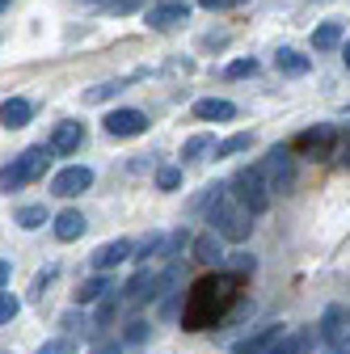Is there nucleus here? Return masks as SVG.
<instances>
[{
    "mask_svg": "<svg viewBox=\"0 0 350 354\" xmlns=\"http://www.w3.org/2000/svg\"><path fill=\"white\" fill-rule=\"evenodd\" d=\"M261 173H266V186H270V194H283V190H291V182H295V169H291V148H270V156L261 160Z\"/></svg>",
    "mask_w": 350,
    "mask_h": 354,
    "instance_id": "39448f33",
    "label": "nucleus"
},
{
    "mask_svg": "<svg viewBox=\"0 0 350 354\" xmlns=\"http://www.w3.org/2000/svg\"><path fill=\"white\" fill-rule=\"evenodd\" d=\"M5 5H9V0H0V9H5Z\"/></svg>",
    "mask_w": 350,
    "mask_h": 354,
    "instance_id": "c03bdc74",
    "label": "nucleus"
},
{
    "mask_svg": "<svg viewBox=\"0 0 350 354\" xmlns=\"http://www.w3.org/2000/svg\"><path fill=\"white\" fill-rule=\"evenodd\" d=\"M346 329H350V308H346V304H329L325 313H321V321H317V342L329 350Z\"/></svg>",
    "mask_w": 350,
    "mask_h": 354,
    "instance_id": "6e6552de",
    "label": "nucleus"
},
{
    "mask_svg": "<svg viewBox=\"0 0 350 354\" xmlns=\"http://www.w3.org/2000/svg\"><path fill=\"white\" fill-rule=\"evenodd\" d=\"M30 114H34V106H30L26 97H9V102H0V127H9V131L26 127V122H30Z\"/></svg>",
    "mask_w": 350,
    "mask_h": 354,
    "instance_id": "4468645a",
    "label": "nucleus"
},
{
    "mask_svg": "<svg viewBox=\"0 0 350 354\" xmlns=\"http://www.w3.org/2000/svg\"><path fill=\"white\" fill-rule=\"evenodd\" d=\"M313 350V333L308 329H295V333H283L266 354H308Z\"/></svg>",
    "mask_w": 350,
    "mask_h": 354,
    "instance_id": "f3484780",
    "label": "nucleus"
},
{
    "mask_svg": "<svg viewBox=\"0 0 350 354\" xmlns=\"http://www.w3.org/2000/svg\"><path fill=\"white\" fill-rule=\"evenodd\" d=\"M38 354H76V346H72L68 337H55V342H47V346H38Z\"/></svg>",
    "mask_w": 350,
    "mask_h": 354,
    "instance_id": "c756f323",
    "label": "nucleus"
},
{
    "mask_svg": "<svg viewBox=\"0 0 350 354\" xmlns=\"http://www.w3.org/2000/svg\"><path fill=\"white\" fill-rule=\"evenodd\" d=\"M55 274H59V266H47V270H42V274H38V279H34V299H38V295H42V287H47V283H51V279H55Z\"/></svg>",
    "mask_w": 350,
    "mask_h": 354,
    "instance_id": "f704fd0d",
    "label": "nucleus"
},
{
    "mask_svg": "<svg viewBox=\"0 0 350 354\" xmlns=\"http://www.w3.org/2000/svg\"><path fill=\"white\" fill-rule=\"evenodd\" d=\"M283 333H287V329H283L279 321H275V325H261L257 333H249L245 342H237V346H232V354H266V350H270Z\"/></svg>",
    "mask_w": 350,
    "mask_h": 354,
    "instance_id": "9b49d317",
    "label": "nucleus"
},
{
    "mask_svg": "<svg viewBox=\"0 0 350 354\" xmlns=\"http://www.w3.org/2000/svg\"><path fill=\"white\" fill-rule=\"evenodd\" d=\"M207 224H211V232L220 241H232V245H241L249 236V228H253L249 224V207L228 186H215V198L207 207Z\"/></svg>",
    "mask_w": 350,
    "mask_h": 354,
    "instance_id": "f03ea898",
    "label": "nucleus"
},
{
    "mask_svg": "<svg viewBox=\"0 0 350 354\" xmlns=\"http://www.w3.org/2000/svg\"><path fill=\"white\" fill-rule=\"evenodd\" d=\"M80 232H84V215H80V211H72V207H68V211H59V215H55V241H64V245H68V241H76Z\"/></svg>",
    "mask_w": 350,
    "mask_h": 354,
    "instance_id": "6ab92c4d",
    "label": "nucleus"
},
{
    "mask_svg": "<svg viewBox=\"0 0 350 354\" xmlns=\"http://www.w3.org/2000/svg\"><path fill=\"white\" fill-rule=\"evenodd\" d=\"M342 42V21H321L317 30H313V47L317 51H333Z\"/></svg>",
    "mask_w": 350,
    "mask_h": 354,
    "instance_id": "412c9836",
    "label": "nucleus"
},
{
    "mask_svg": "<svg viewBox=\"0 0 350 354\" xmlns=\"http://www.w3.org/2000/svg\"><path fill=\"white\" fill-rule=\"evenodd\" d=\"M80 5H106V0H80Z\"/></svg>",
    "mask_w": 350,
    "mask_h": 354,
    "instance_id": "37998d69",
    "label": "nucleus"
},
{
    "mask_svg": "<svg viewBox=\"0 0 350 354\" xmlns=\"http://www.w3.org/2000/svg\"><path fill=\"white\" fill-rule=\"evenodd\" d=\"M203 9H232V5H245V0H199Z\"/></svg>",
    "mask_w": 350,
    "mask_h": 354,
    "instance_id": "e433bc0d",
    "label": "nucleus"
},
{
    "mask_svg": "<svg viewBox=\"0 0 350 354\" xmlns=\"http://www.w3.org/2000/svg\"><path fill=\"white\" fill-rule=\"evenodd\" d=\"M89 354H122V346H118L114 337H98V342L89 346Z\"/></svg>",
    "mask_w": 350,
    "mask_h": 354,
    "instance_id": "2f4dec72",
    "label": "nucleus"
},
{
    "mask_svg": "<svg viewBox=\"0 0 350 354\" xmlns=\"http://www.w3.org/2000/svg\"><path fill=\"white\" fill-rule=\"evenodd\" d=\"M237 270H249L253 274V257L249 253H237Z\"/></svg>",
    "mask_w": 350,
    "mask_h": 354,
    "instance_id": "58836bf2",
    "label": "nucleus"
},
{
    "mask_svg": "<svg viewBox=\"0 0 350 354\" xmlns=\"http://www.w3.org/2000/svg\"><path fill=\"white\" fill-rule=\"evenodd\" d=\"M127 257H131V241H127V236H118V241L98 245L89 261H93V270H102V274H106V270H114V266H118V261H127Z\"/></svg>",
    "mask_w": 350,
    "mask_h": 354,
    "instance_id": "f8f14e48",
    "label": "nucleus"
},
{
    "mask_svg": "<svg viewBox=\"0 0 350 354\" xmlns=\"http://www.w3.org/2000/svg\"><path fill=\"white\" fill-rule=\"evenodd\" d=\"M89 186H93V169L89 165H68V169H59L51 177V194H59V198H76Z\"/></svg>",
    "mask_w": 350,
    "mask_h": 354,
    "instance_id": "423d86ee",
    "label": "nucleus"
},
{
    "mask_svg": "<svg viewBox=\"0 0 350 354\" xmlns=\"http://www.w3.org/2000/svg\"><path fill=\"white\" fill-rule=\"evenodd\" d=\"M106 291H110V279H106V274L98 270L93 279H84V283L76 287V304H98V299H102Z\"/></svg>",
    "mask_w": 350,
    "mask_h": 354,
    "instance_id": "aec40b11",
    "label": "nucleus"
},
{
    "mask_svg": "<svg viewBox=\"0 0 350 354\" xmlns=\"http://www.w3.org/2000/svg\"><path fill=\"white\" fill-rule=\"evenodd\" d=\"M249 144H253V136H228L224 144H215V156H237V152H249Z\"/></svg>",
    "mask_w": 350,
    "mask_h": 354,
    "instance_id": "393cba45",
    "label": "nucleus"
},
{
    "mask_svg": "<svg viewBox=\"0 0 350 354\" xmlns=\"http://www.w3.org/2000/svg\"><path fill=\"white\" fill-rule=\"evenodd\" d=\"M9 274H13V266H9V261H0V291H5V283H9Z\"/></svg>",
    "mask_w": 350,
    "mask_h": 354,
    "instance_id": "ea45409f",
    "label": "nucleus"
},
{
    "mask_svg": "<svg viewBox=\"0 0 350 354\" xmlns=\"http://www.w3.org/2000/svg\"><path fill=\"white\" fill-rule=\"evenodd\" d=\"M194 114L203 122H228V118H237V106L224 97H203V102H194Z\"/></svg>",
    "mask_w": 350,
    "mask_h": 354,
    "instance_id": "2eb2a0df",
    "label": "nucleus"
},
{
    "mask_svg": "<svg viewBox=\"0 0 350 354\" xmlns=\"http://www.w3.org/2000/svg\"><path fill=\"white\" fill-rule=\"evenodd\" d=\"M333 140H338V131L333 127H313V131H304V136L295 140V152H308L313 160H321V156H329V148H333Z\"/></svg>",
    "mask_w": 350,
    "mask_h": 354,
    "instance_id": "1a4fd4ad",
    "label": "nucleus"
},
{
    "mask_svg": "<svg viewBox=\"0 0 350 354\" xmlns=\"http://www.w3.org/2000/svg\"><path fill=\"white\" fill-rule=\"evenodd\" d=\"M329 354H350V329H346V333H342V337L329 346Z\"/></svg>",
    "mask_w": 350,
    "mask_h": 354,
    "instance_id": "4c0bfd02",
    "label": "nucleus"
},
{
    "mask_svg": "<svg viewBox=\"0 0 350 354\" xmlns=\"http://www.w3.org/2000/svg\"><path fill=\"white\" fill-rule=\"evenodd\" d=\"M275 68L283 72V76H304L313 68V59L308 55H300L295 47H283V51H275Z\"/></svg>",
    "mask_w": 350,
    "mask_h": 354,
    "instance_id": "a211bd4d",
    "label": "nucleus"
},
{
    "mask_svg": "<svg viewBox=\"0 0 350 354\" xmlns=\"http://www.w3.org/2000/svg\"><path fill=\"white\" fill-rule=\"evenodd\" d=\"M245 207H249V215H261L270 207V186H266V173H261V165H249V169H241L237 177H232V186H228Z\"/></svg>",
    "mask_w": 350,
    "mask_h": 354,
    "instance_id": "20e7f679",
    "label": "nucleus"
},
{
    "mask_svg": "<svg viewBox=\"0 0 350 354\" xmlns=\"http://www.w3.org/2000/svg\"><path fill=\"white\" fill-rule=\"evenodd\" d=\"M144 333H148L144 321H131V325H127V342H144Z\"/></svg>",
    "mask_w": 350,
    "mask_h": 354,
    "instance_id": "c9c22d12",
    "label": "nucleus"
},
{
    "mask_svg": "<svg viewBox=\"0 0 350 354\" xmlns=\"http://www.w3.org/2000/svg\"><path fill=\"white\" fill-rule=\"evenodd\" d=\"M51 156H55V148H51V144H34V148H26L21 156H13L5 169H0V190L13 194V190H21V186L38 182V177L47 173Z\"/></svg>",
    "mask_w": 350,
    "mask_h": 354,
    "instance_id": "7ed1b4c3",
    "label": "nucleus"
},
{
    "mask_svg": "<svg viewBox=\"0 0 350 354\" xmlns=\"http://www.w3.org/2000/svg\"><path fill=\"white\" fill-rule=\"evenodd\" d=\"M17 313H21V299L13 291H0V325H9Z\"/></svg>",
    "mask_w": 350,
    "mask_h": 354,
    "instance_id": "a878e982",
    "label": "nucleus"
},
{
    "mask_svg": "<svg viewBox=\"0 0 350 354\" xmlns=\"http://www.w3.org/2000/svg\"><path fill=\"white\" fill-rule=\"evenodd\" d=\"M253 72H257V64H253V59H237V64H228V76H232V80L253 76Z\"/></svg>",
    "mask_w": 350,
    "mask_h": 354,
    "instance_id": "7c9ffc66",
    "label": "nucleus"
},
{
    "mask_svg": "<svg viewBox=\"0 0 350 354\" xmlns=\"http://www.w3.org/2000/svg\"><path fill=\"white\" fill-rule=\"evenodd\" d=\"M144 131H148L144 110H110L106 114V136H114V140H131V136H144Z\"/></svg>",
    "mask_w": 350,
    "mask_h": 354,
    "instance_id": "0eeeda50",
    "label": "nucleus"
},
{
    "mask_svg": "<svg viewBox=\"0 0 350 354\" xmlns=\"http://www.w3.org/2000/svg\"><path fill=\"white\" fill-rule=\"evenodd\" d=\"M342 64H346V72H350V42L342 47Z\"/></svg>",
    "mask_w": 350,
    "mask_h": 354,
    "instance_id": "79ce46f5",
    "label": "nucleus"
},
{
    "mask_svg": "<svg viewBox=\"0 0 350 354\" xmlns=\"http://www.w3.org/2000/svg\"><path fill=\"white\" fill-rule=\"evenodd\" d=\"M59 321H64V329H68V333H84V329H89V321H84V317H76V313H64Z\"/></svg>",
    "mask_w": 350,
    "mask_h": 354,
    "instance_id": "473e14b6",
    "label": "nucleus"
},
{
    "mask_svg": "<svg viewBox=\"0 0 350 354\" xmlns=\"http://www.w3.org/2000/svg\"><path fill=\"white\" fill-rule=\"evenodd\" d=\"M207 148H215V144H211V136H190V140H186V148H182V160H199Z\"/></svg>",
    "mask_w": 350,
    "mask_h": 354,
    "instance_id": "bb28decb",
    "label": "nucleus"
},
{
    "mask_svg": "<svg viewBox=\"0 0 350 354\" xmlns=\"http://www.w3.org/2000/svg\"><path fill=\"white\" fill-rule=\"evenodd\" d=\"M194 257L203 261V266H215L224 253H220V236L215 232H203V236H194Z\"/></svg>",
    "mask_w": 350,
    "mask_h": 354,
    "instance_id": "4be33fe9",
    "label": "nucleus"
},
{
    "mask_svg": "<svg viewBox=\"0 0 350 354\" xmlns=\"http://www.w3.org/2000/svg\"><path fill=\"white\" fill-rule=\"evenodd\" d=\"M144 299H156V274H148V270H140L122 287V304H144Z\"/></svg>",
    "mask_w": 350,
    "mask_h": 354,
    "instance_id": "dca6fc26",
    "label": "nucleus"
},
{
    "mask_svg": "<svg viewBox=\"0 0 350 354\" xmlns=\"http://www.w3.org/2000/svg\"><path fill=\"white\" fill-rule=\"evenodd\" d=\"M80 140H84V127H80V122H59V127L51 131V148H55V156H72V152L80 148Z\"/></svg>",
    "mask_w": 350,
    "mask_h": 354,
    "instance_id": "ddd939ff",
    "label": "nucleus"
},
{
    "mask_svg": "<svg viewBox=\"0 0 350 354\" xmlns=\"http://www.w3.org/2000/svg\"><path fill=\"white\" fill-rule=\"evenodd\" d=\"M118 88H122L118 80H106V84H93V88H89V93H84V97H89V102H106L110 93H118Z\"/></svg>",
    "mask_w": 350,
    "mask_h": 354,
    "instance_id": "c85d7f7f",
    "label": "nucleus"
},
{
    "mask_svg": "<svg viewBox=\"0 0 350 354\" xmlns=\"http://www.w3.org/2000/svg\"><path fill=\"white\" fill-rule=\"evenodd\" d=\"M118 308H122V295H114V287L102 295V304H98V317H93V325H110L114 317H118Z\"/></svg>",
    "mask_w": 350,
    "mask_h": 354,
    "instance_id": "5701e85b",
    "label": "nucleus"
},
{
    "mask_svg": "<svg viewBox=\"0 0 350 354\" xmlns=\"http://www.w3.org/2000/svg\"><path fill=\"white\" fill-rule=\"evenodd\" d=\"M42 224H47V207H21V211H17V228L34 232V228H42Z\"/></svg>",
    "mask_w": 350,
    "mask_h": 354,
    "instance_id": "b1692460",
    "label": "nucleus"
},
{
    "mask_svg": "<svg viewBox=\"0 0 350 354\" xmlns=\"http://www.w3.org/2000/svg\"><path fill=\"white\" fill-rule=\"evenodd\" d=\"M237 299V279L232 274H220V279H203L190 299H186V313H182V325L186 329H207L224 317V308Z\"/></svg>",
    "mask_w": 350,
    "mask_h": 354,
    "instance_id": "f257e3e1",
    "label": "nucleus"
},
{
    "mask_svg": "<svg viewBox=\"0 0 350 354\" xmlns=\"http://www.w3.org/2000/svg\"><path fill=\"white\" fill-rule=\"evenodd\" d=\"M160 245H165V236H160V232H156V236H148V241L140 245V261H148L152 253H160Z\"/></svg>",
    "mask_w": 350,
    "mask_h": 354,
    "instance_id": "72a5a7b5",
    "label": "nucleus"
},
{
    "mask_svg": "<svg viewBox=\"0 0 350 354\" xmlns=\"http://www.w3.org/2000/svg\"><path fill=\"white\" fill-rule=\"evenodd\" d=\"M156 186H160V190H178V186H182V169H178V165H165V169L156 173Z\"/></svg>",
    "mask_w": 350,
    "mask_h": 354,
    "instance_id": "cd10ccee",
    "label": "nucleus"
},
{
    "mask_svg": "<svg viewBox=\"0 0 350 354\" xmlns=\"http://www.w3.org/2000/svg\"><path fill=\"white\" fill-rule=\"evenodd\" d=\"M186 17H190L186 0H165V5L148 9V30H173V26H182Z\"/></svg>",
    "mask_w": 350,
    "mask_h": 354,
    "instance_id": "9d476101",
    "label": "nucleus"
},
{
    "mask_svg": "<svg viewBox=\"0 0 350 354\" xmlns=\"http://www.w3.org/2000/svg\"><path fill=\"white\" fill-rule=\"evenodd\" d=\"M342 165L350 169V131H346V140H342Z\"/></svg>",
    "mask_w": 350,
    "mask_h": 354,
    "instance_id": "a19ab883",
    "label": "nucleus"
}]
</instances>
